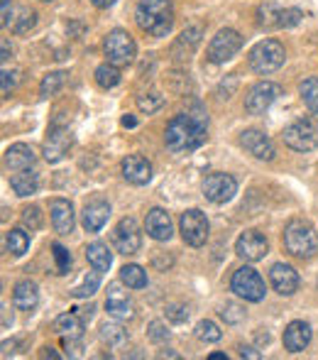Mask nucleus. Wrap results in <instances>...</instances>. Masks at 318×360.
Instances as JSON below:
<instances>
[{
    "label": "nucleus",
    "mask_w": 318,
    "mask_h": 360,
    "mask_svg": "<svg viewBox=\"0 0 318 360\" xmlns=\"http://www.w3.org/2000/svg\"><path fill=\"white\" fill-rule=\"evenodd\" d=\"M208 135V115L204 110L196 113H179L166 123L164 130V145L169 152L181 155V152H191L196 147L206 143Z\"/></svg>",
    "instance_id": "1"
},
{
    "label": "nucleus",
    "mask_w": 318,
    "mask_h": 360,
    "mask_svg": "<svg viewBox=\"0 0 318 360\" xmlns=\"http://www.w3.org/2000/svg\"><path fill=\"white\" fill-rule=\"evenodd\" d=\"M135 22L152 37H166L174 27V5L171 0H140L135 5Z\"/></svg>",
    "instance_id": "2"
},
{
    "label": "nucleus",
    "mask_w": 318,
    "mask_h": 360,
    "mask_svg": "<svg viewBox=\"0 0 318 360\" xmlns=\"http://www.w3.org/2000/svg\"><path fill=\"white\" fill-rule=\"evenodd\" d=\"M281 240H284V250L299 260H311L318 252V233L309 221H301V218L286 223Z\"/></svg>",
    "instance_id": "3"
},
{
    "label": "nucleus",
    "mask_w": 318,
    "mask_h": 360,
    "mask_svg": "<svg viewBox=\"0 0 318 360\" xmlns=\"http://www.w3.org/2000/svg\"><path fill=\"white\" fill-rule=\"evenodd\" d=\"M284 62H286V52L279 39H262V42H257L255 47L250 49V54H247L250 69L260 76L279 72V69L284 67Z\"/></svg>",
    "instance_id": "4"
},
{
    "label": "nucleus",
    "mask_w": 318,
    "mask_h": 360,
    "mask_svg": "<svg viewBox=\"0 0 318 360\" xmlns=\"http://www.w3.org/2000/svg\"><path fill=\"white\" fill-rule=\"evenodd\" d=\"M281 140L294 152H314L318 147V123L314 118H299L281 130Z\"/></svg>",
    "instance_id": "5"
},
{
    "label": "nucleus",
    "mask_w": 318,
    "mask_h": 360,
    "mask_svg": "<svg viewBox=\"0 0 318 360\" xmlns=\"http://www.w3.org/2000/svg\"><path fill=\"white\" fill-rule=\"evenodd\" d=\"M103 52L110 64H115V67H128V64H133L135 57H138V44L130 37L128 30H110L103 39Z\"/></svg>",
    "instance_id": "6"
},
{
    "label": "nucleus",
    "mask_w": 318,
    "mask_h": 360,
    "mask_svg": "<svg viewBox=\"0 0 318 360\" xmlns=\"http://www.w3.org/2000/svg\"><path fill=\"white\" fill-rule=\"evenodd\" d=\"M242 42H245V39H242V34L238 30H233V27L218 30V34L211 39L208 49H206V59H208L211 64L230 62V59L242 49Z\"/></svg>",
    "instance_id": "7"
},
{
    "label": "nucleus",
    "mask_w": 318,
    "mask_h": 360,
    "mask_svg": "<svg viewBox=\"0 0 318 360\" xmlns=\"http://www.w3.org/2000/svg\"><path fill=\"white\" fill-rule=\"evenodd\" d=\"M230 289H233L240 299H245V302H262L267 294L265 280L260 277V272L247 265L233 272V277H230Z\"/></svg>",
    "instance_id": "8"
},
{
    "label": "nucleus",
    "mask_w": 318,
    "mask_h": 360,
    "mask_svg": "<svg viewBox=\"0 0 318 360\" xmlns=\"http://www.w3.org/2000/svg\"><path fill=\"white\" fill-rule=\"evenodd\" d=\"M113 248L120 252V255L130 257V255H138L140 248H143V231H140L138 221L135 218H120L118 226L113 228Z\"/></svg>",
    "instance_id": "9"
},
{
    "label": "nucleus",
    "mask_w": 318,
    "mask_h": 360,
    "mask_svg": "<svg viewBox=\"0 0 318 360\" xmlns=\"http://www.w3.org/2000/svg\"><path fill=\"white\" fill-rule=\"evenodd\" d=\"M208 231H211V226H208V218H206L204 211L189 209V211L181 214L179 233H181V238H184L186 245H191V248L206 245V240H208Z\"/></svg>",
    "instance_id": "10"
},
{
    "label": "nucleus",
    "mask_w": 318,
    "mask_h": 360,
    "mask_svg": "<svg viewBox=\"0 0 318 360\" xmlns=\"http://www.w3.org/2000/svg\"><path fill=\"white\" fill-rule=\"evenodd\" d=\"M279 96H281L279 84H274V81H257L245 94V110L250 115H262L265 110L272 108V103H274Z\"/></svg>",
    "instance_id": "11"
},
{
    "label": "nucleus",
    "mask_w": 318,
    "mask_h": 360,
    "mask_svg": "<svg viewBox=\"0 0 318 360\" xmlns=\"http://www.w3.org/2000/svg\"><path fill=\"white\" fill-rule=\"evenodd\" d=\"M204 196L211 201V204L220 206V204H228L235 194H238V181L233 179L230 174L225 172H213L204 179Z\"/></svg>",
    "instance_id": "12"
},
{
    "label": "nucleus",
    "mask_w": 318,
    "mask_h": 360,
    "mask_svg": "<svg viewBox=\"0 0 318 360\" xmlns=\"http://www.w3.org/2000/svg\"><path fill=\"white\" fill-rule=\"evenodd\" d=\"M270 252V243L260 231H242L240 238L235 240V255L242 257L245 262H260Z\"/></svg>",
    "instance_id": "13"
},
{
    "label": "nucleus",
    "mask_w": 318,
    "mask_h": 360,
    "mask_svg": "<svg viewBox=\"0 0 318 360\" xmlns=\"http://www.w3.org/2000/svg\"><path fill=\"white\" fill-rule=\"evenodd\" d=\"M72 145H74L72 130L64 128V125L54 123L52 128H49V135H47V140H44V147H42L44 160H47L49 165L64 160V157H67V152L72 150Z\"/></svg>",
    "instance_id": "14"
},
{
    "label": "nucleus",
    "mask_w": 318,
    "mask_h": 360,
    "mask_svg": "<svg viewBox=\"0 0 318 360\" xmlns=\"http://www.w3.org/2000/svg\"><path fill=\"white\" fill-rule=\"evenodd\" d=\"M240 145H242V150H245L247 155H252L255 160H260V162H272V160H274V155H277L274 143L270 140V135H265L262 130H257V128L242 130V133H240Z\"/></svg>",
    "instance_id": "15"
},
{
    "label": "nucleus",
    "mask_w": 318,
    "mask_h": 360,
    "mask_svg": "<svg viewBox=\"0 0 318 360\" xmlns=\"http://www.w3.org/2000/svg\"><path fill=\"white\" fill-rule=\"evenodd\" d=\"M270 285L279 297H291V294H296V289L301 285L299 272L291 265H286V262H274V265L270 267Z\"/></svg>",
    "instance_id": "16"
},
{
    "label": "nucleus",
    "mask_w": 318,
    "mask_h": 360,
    "mask_svg": "<svg viewBox=\"0 0 318 360\" xmlns=\"http://www.w3.org/2000/svg\"><path fill=\"white\" fill-rule=\"evenodd\" d=\"M105 311H108V316L118 319V321H128V319L135 316L133 297L120 285H110L108 294H105Z\"/></svg>",
    "instance_id": "17"
},
{
    "label": "nucleus",
    "mask_w": 318,
    "mask_h": 360,
    "mask_svg": "<svg viewBox=\"0 0 318 360\" xmlns=\"http://www.w3.org/2000/svg\"><path fill=\"white\" fill-rule=\"evenodd\" d=\"M201 39H204V27H201V25H189V27L176 37V42L171 44V57H174V62H189V59L194 57L196 47L201 44Z\"/></svg>",
    "instance_id": "18"
},
{
    "label": "nucleus",
    "mask_w": 318,
    "mask_h": 360,
    "mask_svg": "<svg viewBox=\"0 0 318 360\" xmlns=\"http://www.w3.org/2000/svg\"><path fill=\"white\" fill-rule=\"evenodd\" d=\"M49 218L59 236H72L77 226V214H74L72 201L67 199H52L49 201Z\"/></svg>",
    "instance_id": "19"
},
{
    "label": "nucleus",
    "mask_w": 318,
    "mask_h": 360,
    "mask_svg": "<svg viewBox=\"0 0 318 360\" xmlns=\"http://www.w3.org/2000/svg\"><path fill=\"white\" fill-rule=\"evenodd\" d=\"M145 233L152 240L166 243L174 236V221H171V216L164 209H150L147 216H145Z\"/></svg>",
    "instance_id": "20"
},
{
    "label": "nucleus",
    "mask_w": 318,
    "mask_h": 360,
    "mask_svg": "<svg viewBox=\"0 0 318 360\" xmlns=\"http://www.w3.org/2000/svg\"><path fill=\"white\" fill-rule=\"evenodd\" d=\"M108 218H110V204L105 199H100V196L91 199L84 206V211H81V223H84L86 233H98L108 223Z\"/></svg>",
    "instance_id": "21"
},
{
    "label": "nucleus",
    "mask_w": 318,
    "mask_h": 360,
    "mask_svg": "<svg viewBox=\"0 0 318 360\" xmlns=\"http://www.w3.org/2000/svg\"><path fill=\"white\" fill-rule=\"evenodd\" d=\"M120 169H123L125 181H130L133 186H145L152 179V165L143 155H128L120 162Z\"/></svg>",
    "instance_id": "22"
},
{
    "label": "nucleus",
    "mask_w": 318,
    "mask_h": 360,
    "mask_svg": "<svg viewBox=\"0 0 318 360\" xmlns=\"http://www.w3.org/2000/svg\"><path fill=\"white\" fill-rule=\"evenodd\" d=\"M311 336H314V331H311L309 323L296 319V321H291L289 326L284 328V336H281V341H284V348L289 353H301L304 348H309Z\"/></svg>",
    "instance_id": "23"
},
{
    "label": "nucleus",
    "mask_w": 318,
    "mask_h": 360,
    "mask_svg": "<svg viewBox=\"0 0 318 360\" xmlns=\"http://www.w3.org/2000/svg\"><path fill=\"white\" fill-rule=\"evenodd\" d=\"M37 304H39V289L37 285H34L32 280H22V282H18L13 289V307L18 309V311H25V314H29V311H34L37 309Z\"/></svg>",
    "instance_id": "24"
},
{
    "label": "nucleus",
    "mask_w": 318,
    "mask_h": 360,
    "mask_svg": "<svg viewBox=\"0 0 318 360\" xmlns=\"http://www.w3.org/2000/svg\"><path fill=\"white\" fill-rule=\"evenodd\" d=\"M84 326H86V321L72 309V311L59 314V316L54 319L52 331L57 333V336H62V338H81V336H84Z\"/></svg>",
    "instance_id": "25"
},
{
    "label": "nucleus",
    "mask_w": 318,
    "mask_h": 360,
    "mask_svg": "<svg viewBox=\"0 0 318 360\" xmlns=\"http://www.w3.org/2000/svg\"><path fill=\"white\" fill-rule=\"evenodd\" d=\"M34 150L25 143H15L5 150V167L13 172H20V169H29L34 165Z\"/></svg>",
    "instance_id": "26"
},
{
    "label": "nucleus",
    "mask_w": 318,
    "mask_h": 360,
    "mask_svg": "<svg viewBox=\"0 0 318 360\" xmlns=\"http://www.w3.org/2000/svg\"><path fill=\"white\" fill-rule=\"evenodd\" d=\"M10 189H13L15 196H20V199L37 194V189H39V176H37V172H32V167H29V169L15 172V174L10 176Z\"/></svg>",
    "instance_id": "27"
},
{
    "label": "nucleus",
    "mask_w": 318,
    "mask_h": 360,
    "mask_svg": "<svg viewBox=\"0 0 318 360\" xmlns=\"http://www.w3.org/2000/svg\"><path fill=\"white\" fill-rule=\"evenodd\" d=\"M86 260H88V265L93 267V270L108 272L110 265H113V252L108 250L105 243L95 240V243H91V245H86Z\"/></svg>",
    "instance_id": "28"
},
{
    "label": "nucleus",
    "mask_w": 318,
    "mask_h": 360,
    "mask_svg": "<svg viewBox=\"0 0 318 360\" xmlns=\"http://www.w3.org/2000/svg\"><path fill=\"white\" fill-rule=\"evenodd\" d=\"M115 321H118V319H115ZM115 321L100 323L98 338H100V343H103V346L118 351V348H123L125 343H128V331H125V328L120 326V323H115Z\"/></svg>",
    "instance_id": "29"
},
{
    "label": "nucleus",
    "mask_w": 318,
    "mask_h": 360,
    "mask_svg": "<svg viewBox=\"0 0 318 360\" xmlns=\"http://www.w3.org/2000/svg\"><path fill=\"white\" fill-rule=\"evenodd\" d=\"M93 79H95V84H98L100 89L108 91V89H115V86L120 84V79H123V76H120V67L105 62V64H100V67L95 69Z\"/></svg>",
    "instance_id": "30"
},
{
    "label": "nucleus",
    "mask_w": 318,
    "mask_h": 360,
    "mask_svg": "<svg viewBox=\"0 0 318 360\" xmlns=\"http://www.w3.org/2000/svg\"><path fill=\"white\" fill-rule=\"evenodd\" d=\"M120 282L128 289H145L147 287V272L140 265H123L120 267Z\"/></svg>",
    "instance_id": "31"
},
{
    "label": "nucleus",
    "mask_w": 318,
    "mask_h": 360,
    "mask_svg": "<svg viewBox=\"0 0 318 360\" xmlns=\"http://www.w3.org/2000/svg\"><path fill=\"white\" fill-rule=\"evenodd\" d=\"M5 245H8V252L15 257H22L25 252L29 250V236L22 231V228H13V231L5 236Z\"/></svg>",
    "instance_id": "32"
},
{
    "label": "nucleus",
    "mask_w": 318,
    "mask_h": 360,
    "mask_svg": "<svg viewBox=\"0 0 318 360\" xmlns=\"http://www.w3.org/2000/svg\"><path fill=\"white\" fill-rule=\"evenodd\" d=\"M299 94H301V101H304L306 108H309L314 115H318V79L316 76H309V79L301 81Z\"/></svg>",
    "instance_id": "33"
},
{
    "label": "nucleus",
    "mask_w": 318,
    "mask_h": 360,
    "mask_svg": "<svg viewBox=\"0 0 318 360\" xmlns=\"http://www.w3.org/2000/svg\"><path fill=\"white\" fill-rule=\"evenodd\" d=\"M64 81H67V72L47 74L42 79V84H39V96H42V98H52V96H57L59 91H62Z\"/></svg>",
    "instance_id": "34"
},
{
    "label": "nucleus",
    "mask_w": 318,
    "mask_h": 360,
    "mask_svg": "<svg viewBox=\"0 0 318 360\" xmlns=\"http://www.w3.org/2000/svg\"><path fill=\"white\" fill-rule=\"evenodd\" d=\"M37 25V13L34 10H29V8H20L18 10V18L13 20V34H27L29 30Z\"/></svg>",
    "instance_id": "35"
},
{
    "label": "nucleus",
    "mask_w": 318,
    "mask_h": 360,
    "mask_svg": "<svg viewBox=\"0 0 318 360\" xmlns=\"http://www.w3.org/2000/svg\"><path fill=\"white\" fill-rule=\"evenodd\" d=\"M98 285H100V272L95 270V272H91V275H86V277H84V282H81L79 287H74L69 294H72L74 299H86V297H93V294H95V289H98Z\"/></svg>",
    "instance_id": "36"
},
{
    "label": "nucleus",
    "mask_w": 318,
    "mask_h": 360,
    "mask_svg": "<svg viewBox=\"0 0 318 360\" xmlns=\"http://www.w3.org/2000/svg\"><path fill=\"white\" fill-rule=\"evenodd\" d=\"M279 15H281V10H277L272 3H265V5H260L257 8V25L260 27H279Z\"/></svg>",
    "instance_id": "37"
},
{
    "label": "nucleus",
    "mask_w": 318,
    "mask_h": 360,
    "mask_svg": "<svg viewBox=\"0 0 318 360\" xmlns=\"http://www.w3.org/2000/svg\"><path fill=\"white\" fill-rule=\"evenodd\" d=\"M220 328L216 326L213 321H208V319H204V321H199L196 323V338L199 341H204V343H216V341H220Z\"/></svg>",
    "instance_id": "38"
},
{
    "label": "nucleus",
    "mask_w": 318,
    "mask_h": 360,
    "mask_svg": "<svg viewBox=\"0 0 318 360\" xmlns=\"http://www.w3.org/2000/svg\"><path fill=\"white\" fill-rule=\"evenodd\" d=\"M54 262H57V275H69L72 272V252L62 243H52Z\"/></svg>",
    "instance_id": "39"
},
{
    "label": "nucleus",
    "mask_w": 318,
    "mask_h": 360,
    "mask_svg": "<svg viewBox=\"0 0 318 360\" xmlns=\"http://www.w3.org/2000/svg\"><path fill=\"white\" fill-rule=\"evenodd\" d=\"M22 81V72L20 69H3V74H0V91H3V96H10L15 89H18V84Z\"/></svg>",
    "instance_id": "40"
},
{
    "label": "nucleus",
    "mask_w": 318,
    "mask_h": 360,
    "mask_svg": "<svg viewBox=\"0 0 318 360\" xmlns=\"http://www.w3.org/2000/svg\"><path fill=\"white\" fill-rule=\"evenodd\" d=\"M161 105H164V96H161V94H143V96H138V108L143 110V113H147V115L157 113Z\"/></svg>",
    "instance_id": "41"
},
{
    "label": "nucleus",
    "mask_w": 318,
    "mask_h": 360,
    "mask_svg": "<svg viewBox=\"0 0 318 360\" xmlns=\"http://www.w3.org/2000/svg\"><path fill=\"white\" fill-rule=\"evenodd\" d=\"M22 226L29 228V231H39V228L44 226V216H42V209L39 206H27V209H22Z\"/></svg>",
    "instance_id": "42"
},
{
    "label": "nucleus",
    "mask_w": 318,
    "mask_h": 360,
    "mask_svg": "<svg viewBox=\"0 0 318 360\" xmlns=\"http://www.w3.org/2000/svg\"><path fill=\"white\" fill-rule=\"evenodd\" d=\"M218 314L225 323H240L242 319H245V309H242L240 304H233V302H228L225 307H220Z\"/></svg>",
    "instance_id": "43"
},
{
    "label": "nucleus",
    "mask_w": 318,
    "mask_h": 360,
    "mask_svg": "<svg viewBox=\"0 0 318 360\" xmlns=\"http://www.w3.org/2000/svg\"><path fill=\"white\" fill-rule=\"evenodd\" d=\"M147 338L152 343H164L166 338H169V328H166V323L164 321H150Z\"/></svg>",
    "instance_id": "44"
},
{
    "label": "nucleus",
    "mask_w": 318,
    "mask_h": 360,
    "mask_svg": "<svg viewBox=\"0 0 318 360\" xmlns=\"http://www.w3.org/2000/svg\"><path fill=\"white\" fill-rule=\"evenodd\" d=\"M304 20V13L299 8H286L279 15V27H296Z\"/></svg>",
    "instance_id": "45"
},
{
    "label": "nucleus",
    "mask_w": 318,
    "mask_h": 360,
    "mask_svg": "<svg viewBox=\"0 0 318 360\" xmlns=\"http://www.w3.org/2000/svg\"><path fill=\"white\" fill-rule=\"evenodd\" d=\"M166 319H169L171 323H184L186 319H189V309H186L184 304H169V307H166Z\"/></svg>",
    "instance_id": "46"
},
{
    "label": "nucleus",
    "mask_w": 318,
    "mask_h": 360,
    "mask_svg": "<svg viewBox=\"0 0 318 360\" xmlns=\"http://www.w3.org/2000/svg\"><path fill=\"white\" fill-rule=\"evenodd\" d=\"M0 8H3V20H0V25H3L5 30L13 27V20H15V15H13V3H10V0H0Z\"/></svg>",
    "instance_id": "47"
},
{
    "label": "nucleus",
    "mask_w": 318,
    "mask_h": 360,
    "mask_svg": "<svg viewBox=\"0 0 318 360\" xmlns=\"http://www.w3.org/2000/svg\"><path fill=\"white\" fill-rule=\"evenodd\" d=\"M64 348H67V356L69 358H79L81 356V338H64Z\"/></svg>",
    "instance_id": "48"
},
{
    "label": "nucleus",
    "mask_w": 318,
    "mask_h": 360,
    "mask_svg": "<svg viewBox=\"0 0 318 360\" xmlns=\"http://www.w3.org/2000/svg\"><path fill=\"white\" fill-rule=\"evenodd\" d=\"M238 356L250 358V360H260L262 353H257V348H252V346H238Z\"/></svg>",
    "instance_id": "49"
},
{
    "label": "nucleus",
    "mask_w": 318,
    "mask_h": 360,
    "mask_svg": "<svg viewBox=\"0 0 318 360\" xmlns=\"http://www.w3.org/2000/svg\"><path fill=\"white\" fill-rule=\"evenodd\" d=\"M74 311H77L79 316L84 319V321H91V316H93V311H95V309L88 304V307H77V309H74Z\"/></svg>",
    "instance_id": "50"
},
{
    "label": "nucleus",
    "mask_w": 318,
    "mask_h": 360,
    "mask_svg": "<svg viewBox=\"0 0 318 360\" xmlns=\"http://www.w3.org/2000/svg\"><path fill=\"white\" fill-rule=\"evenodd\" d=\"M3 64H8V59H13V47H10V42H8V37L3 39Z\"/></svg>",
    "instance_id": "51"
},
{
    "label": "nucleus",
    "mask_w": 318,
    "mask_h": 360,
    "mask_svg": "<svg viewBox=\"0 0 318 360\" xmlns=\"http://www.w3.org/2000/svg\"><path fill=\"white\" fill-rule=\"evenodd\" d=\"M39 358H52V360H59L62 356H59L54 348H42V353H39Z\"/></svg>",
    "instance_id": "52"
},
{
    "label": "nucleus",
    "mask_w": 318,
    "mask_h": 360,
    "mask_svg": "<svg viewBox=\"0 0 318 360\" xmlns=\"http://www.w3.org/2000/svg\"><path fill=\"white\" fill-rule=\"evenodd\" d=\"M91 3H93L95 8L105 10V8H110V5H115V3H118V0H91Z\"/></svg>",
    "instance_id": "53"
},
{
    "label": "nucleus",
    "mask_w": 318,
    "mask_h": 360,
    "mask_svg": "<svg viewBox=\"0 0 318 360\" xmlns=\"http://www.w3.org/2000/svg\"><path fill=\"white\" fill-rule=\"evenodd\" d=\"M123 125H125V128H135V125H138V120H135L133 115H125V118H123Z\"/></svg>",
    "instance_id": "54"
},
{
    "label": "nucleus",
    "mask_w": 318,
    "mask_h": 360,
    "mask_svg": "<svg viewBox=\"0 0 318 360\" xmlns=\"http://www.w3.org/2000/svg\"><path fill=\"white\" fill-rule=\"evenodd\" d=\"M159 358H174V360H179V353H174V351H166V353H159Z\"/></svg>",
    "instance_id": "55"
},
{
    "label": "nucleus",
    "mask_w": 318,
    "mask_h": 360,
    "mask_svg": "<svg viewBox=\"0 0 318 360\" xmlns=\"http://www.w3.org/2000/svg\"><path fill=\"white\" fill-rule=\"evenodd\" d=\"M208 358L211 360H228V356H225V353H211Z\"/></svg>",
    "instance_id": "56"
},
{
    "label": "nucleus",
    "mask_w": 318,
    "mask_h": 360,
    "mask_svg": "<svg viewBox=\"0 0 318 360\" xmlns=\"http://www.w3.org/2000/svg\"><path fill=\"white\" fill-rule=\"evenodd\" d=\"M8 323H10V319H8V309L3 307V328H8Z\"/></svg>",
    "instance_id": "57"
},
{
    "label": "nucleus",
    "mask_w": 318,
    "mask_h": 360,
    "mask_svg": "<svg viewBox=\"0 0 318 360\" xmlns=\"http://www.w3.org/2000/svg\"><path fill=\"white\" fill-rule=\"evenodd\" d=\"M39 3H54V0H39Z\"/></svg>",
    "instance_id": "58"
}]
</instances>
